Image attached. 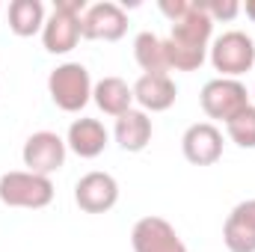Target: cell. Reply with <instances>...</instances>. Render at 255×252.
Segmentation results:
<instances>
[{
	"label": "cell",
	"instance_id": "6da1fadb",
	"mask_svg": "<svg viewBox=\"0 0 255 252\" xmlns=\"http://www.w3.org/2000/svg\"><path fill=\"white\" fill-rule=\"evenodd\" d=\"M48 89H51V98L60 110L77 113L86 107V101L92 95V80H89V71L80 63H65L51 71Z\"/></svg>",
	"mask_w": 255,
	"mask_h": 252
},
{
	"label": "cell",
	"instance_id": "7a4b0ae2",
	"mask_svg": "<svg viewBox=\"0 0 255 252\" xmlns=\"http://www.w3.org/2000/svg\"><path fill=\"white\" fill-rule=\"evenodd\" d=\"M54 199V184L33 172H6L0 178V202L9 208H45Z\"/></svg>",
	"mask_w": 255,
	"mask_h": 252
},
{
	"label": "cell",
	"instance_id": "3957f363",
	"mask_svg": "<svg viewBox=\"0 0 255 252\" xmlns=\"http://www.w3.org/2000/svg\"><path fill=\"white\" fill-rule=\"evenodd\" d=\"M211 63H214L217 71L232 74V77H238V74L250 71V68L255 65V45H253V39H250L247 33H238V30H232V33L220 36V39L214 42V48H211Z\"/></svg>",
	"mask_w": 255,
	"mask_h": 252
},
{
	"label": "cell",
	"instance_id": "277c9868",
	"mask_svg": "<svg viewBox=\"0 0 255 252\" xmlns=\"http://www.w3.org/2000/svg\"><path fill=\"white\" fill-rule=\"evenodd\" d=\"M244 107H250V101H247V86H244V83L226 80V77L205 83V89H202V110H205L211 119H226V122H229V119L238 116Z\"/></svg>",
	"mask_w": 255,
	"mask_h": 252
},
{
	"label": "cell",
	"instance_id": "5b68a950",
	"mask_svg": "<svg viewBox=\"0 0 255 252\" xmlns=\"http://www.w3.org/2000/svg\"><path fill=\"white\" fill-rule=\"evenodd\" d=\"M63 160H65V142L51 130H39L24 142V166L33 175L48 178L51 172H57L63 166Z\"/></svg>",
	"mask_w": 255,
	"mask_h": 252
},
{
	"label": "cell",
	"instance_id": "8992f818",
	"mask_svg": "<svg viewBox=\"0 0 255 252\" xmlns=\"http://www.w3.org/2000/svg\"><path fill=\"white\" fill-rule=\"evenodd\" d=\"M133 252H187L175 229L160 217H142L130 232Z\"/></svg>",
	"mask_w": 255,
	"mask_h": 252
},
{
	"label": "cell",
	"instance_id": "52a82bcc",
	"mask_svg": "<svg viewBox=\"0 0 255 252\" xmlns=\"http://www.w3.org/2000/svg\"><path fill=\"white\" fill-rule=\"evenodd\" d=\"M74 199H77L80 211H86V214H104V211H110V208L116 205V199H119V184H116V178L107 175V172H89V175H83V178L77 181Z\"/></svg>",
	"mask_w": 255,
	"mask_h": 252
},
{
	"label": "cell",
	"instance_id": "ba28073f",
	"mask_svg": "<svg viewBox=\"0 0 255 252\" xmlns=\"http://www.w3.org/2000/svg\"><path fill=\"white\" fill-rule=\"evenodd\" d=\"M128 30V15L116 3H95L86 9V15L80 18V33L86 39H104V42H116L122 39Z\"/></svg>",
	"mask_w": 255,
	"mask_h": 252
},
{
	"label": "cell",
	"instance_id": "9c48e42d",
	"mask_svg": "<svg viewBox=\"0 0 255 252\" xmlns=\"http://www.w3.org/2000/svg\"><path fill=\"white\" fill-rule=\"evenodd\" d=\"M181 145H184V157L193 166H211L223 154V133L211 122H199V125L187 127Z\"/></svg>",
	"mask_w": 255,
	"mask_h": 252
},
{
	"label": "cell",
	"instance_id": "30bf717a",
	"mask_svg": "<svg viewBox=\"0 0 255 252\" xmlns=\"http://www.w3.org/2000/svg\"><path fill=\"white\" fill-rule=\"evenodd\" d=\"M80 36H83V33H80V12L65 9V6H57V12L51 15V21L45 24V33H42L45 51H51V54H65V51H71Z\"/></svg>",
	"mask_w": 255,
	"mask_h": 252
},
{
	"label": "cell",
	"instance_id": "8fae6325",
	"mask_svg": "<svg viewBox=\"0 0 255 252\" xmlns=\"http://www.w3.org/2000/svg\"><path fill=\"white\" fill-rule=\"evenodd\" d=\"M175 83L166 77V74H142L133 86V98L145 107V110H169L175 104Z\"/></svg>",
	"mask_w": 255,
	"mask_h": 252
},
{
	"label": "cell",
	"instance_id": "7c38bea8",
	"mask_svg": "<svg viewBox=\"0 0 255 252\" xmlns=\"http://www.w3.org/2000/svg\"><path fill=\"white\" fill-rule=\"evenodd\" d=\"M68 145L80 157H98L107 145V130L98 119H77L68 127Z\"/></svg>",
	"mask_w": 255,
	"mask_h": 252
},
{
	"label": "cell",
	"instance_id": "4fadbf2b",
	"mask_svg": "<svg viewBox=\"0 0 255 252\" xmlns=\"http://www.w3.org/2000/svg\"><path fill=\"white\" fill-rule=\"evenodd\" d=\"M211 30H214V21L199 9V3L193 0V9L172 24V42H184L193 48H205L208 39H211Z\"/></svg>",
	"mask_w": 255,
	"mask_h": 252
},
{
	"label": "cell",
	"instance_id": "5bb4252c",
	"mask_svg": "<svg viewBox=\"0 0 255 252\" xmlns=\"http://www.w3.org/2000/svg\"><path fill=\"white\" fill-rule=\"evenodd\" d=\"M92 98L95 104L110 113V116H125L130 110V101H133V89H128V83L122 77H104L95 89H92Z\"/></svg>",
	"mask_w": 255,
	"mask_h": 252
},
{
	"label": "cell",
	"instance_id": "9a60e30c",
	"mask_svg": "<svg viewBox=\"0 0 255 252\" xmlns=\"http://www.w3.org/2000/svg\"><path fill=\"white\" fill-rule=\"evenodd\" d=\"M151 139V122L145 113L139 110H128L125 116H119L116 122V142L125 151H142Z\"/></svg>",
	"mask_w": 255,
	"mask_h": 252
},
{
	"label": "cell",
	"instance_id": "2e32d148",
	"mask_svg": "<svg viewBox=\"0 0 255 252\" xmlns=\"http://www.w3.org/2000/svg\"><path fill=\"white\" fill-rule=\"evenodd\" d=\"M133 54H136V63L145 74H166V51H163V42L154 36V33H139L136 42H133Z\"/></svg>",
	"mask_w": 255,
	"mask_h": 252
},
{
	"label": "cell",
	"instance_id": "e0dca14e",
	"mask_svg": "<svg viewBox=\"0 0 255 252\" xmlns=\"http://www.w3.org/2000/svg\"><path fill=\"white\" fill-rule=\"evenodd\" d=\"M45 21V6L39 0H15L9 6V27L18 36H33Z\"/></svg>",
	"mask_w": 255,
	"mask_h": 252
},
{
	"label": "cell",
	"instance_id": "ac0fdd59",
	"mask_svg": "<svg viewBox=\"0 0 255 252\" xmlns=\"http://www.w3.org/2000/svg\"><path fill=\"white\" fill-rule=\"evenodd\" d=\"M163 51H166L169 68H178V71H193V68H199V65L205 63V48H193V45H184V42L166 39Z\"/></svg>",
	"mask_w": 255,
	"mask_h": 252
},
{
	"label": "cell",
	"instance_id": "d6986e66",
	"mask_svg": "<svg viewBox=\"0 0 255 252\" xmlns=\"http://www.w3.org/2000/svg\"><path fill=\"white\" fill-rule=\"evenodd\" d=\"M223 241H226L229 252H255V229L244 226L235 217H229L226 229H223Z\"/></svg>",
	"mask_w": 255,
	"mask_h": 252
},
{
	"label": "cell",
	"instance_id": "ffe728a7",
	"mask_svg": "<svg viewBox=\"0 0 255 252\" xmlns=\"http://www.w3.org/2000/svg\"><path fill=\"white\" fill-rule=\"evenodd\" d=\"M229 136L241 145V148H255V107H244L238 116H232L229 122Z\"/></svg>",
	"mask_w": 255,
	"mask_h": 252
},
{
	"label": "cell",
	"instance_id": "44dd1931",
	"mask_svg": "<svg viewBox=\"0 0 255 252\" xmlns=\"http://www.w3.org/2000/svg\"><path fill=\"white\" fill-rule=\"evenodd\" d=\"M199 3V9L214 21V18H223V21H232L235 15H238V3L235 0H196Z\"/></svg>",
	"mask_w": 255,
	"mask_h": 252
},
{
	"label": "cell",
	"instance_id": "7402d4cb",
	"mask_svg": "<svg viewBox=\"0 0 255 252\" xmlns=\"http://www.w3.org/2000/svg\"><path fill=\"white\" fill-rule=\"evenodd\" d=\"M190 9H193V0H163V3H160V12H163L172 24L181 21Z\"/></svg>",
	"mask_w": 255,
	"mask_h": 252
},
{
	"label": "cell",
	"instance_id": "603a6c76",
	"mask_svg": "<svg viewBox=\"0 0 255 252\" xmlns=\"http://www.w3.org/2000/svg\"><path fill=\"white\" fill-rule=\"evenodd\" d=\"M229 217H235V220H241L244 226H250V229H255V199L253 202H241Z\"/></svg>",
	"mask_w": 255,
	"mask_h": 252
},
{
	"label": "cell",
	"instance_id": "cb8c5ba5",
	"mask_svg": "<svg viewBox=\"0 0 255 252\" xmlns=\"http://www.w3.org/2000/svg\"><path fill=\"white\" fill-rule=\"evenodd\" d=\"M247 15L255 21V0H250V3H247Z\"/></svg>",
	"mask_w": 255,
	"mask_h": 252
}]
</instances>
